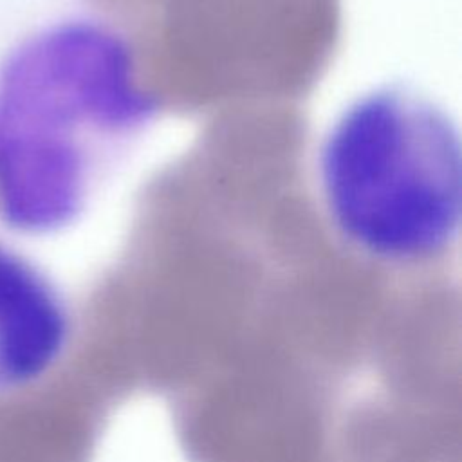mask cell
I'll return each instance as SVG.
<instances>
[{"mask_svg": "<svg viewBox=\"0 0 462 462\" xmlns=\"http://www.w3.org/2000/svg\"><path fill=\"white\" fill-rule=\"evenodd\" d=\"M318 184L336 233L384 263L444 254L462 220V144L455 119L402 85L352 101L327 130Z\"/></svg>", "mask_w": 462, "mask_h": 462, "instance_id": "2", "label": "cell"}, {"mask_svg": "<svg viewBox=\"0 0 462 462\" xmlns=\"http://www.w3.org/2000/svg\"><path fill=\"white\" fill-rule=\"evenodd\" d=\"M157 112L132 45L114 27L79 20L34 40L5 78L0 106V182L14 222H72Z\"/></svg>", "mask_w": 462, "mask_h": 462, "instance_id": "1", "label": "cell"}, {"mask_svg": "<svg viewBox=\"0 0 462 462\" xmlns=\"http://www.w3.org/2000/svg\"><path fill=\"white\" fill-rule=\"evenodd\" d=\"M70 336L56 289L0 245V390L25 386L54 366Z\"/></svg>", "mask_w": 462, "mask_h": 462, "instance_id": "3", "label": "cell"}]
</instances>
